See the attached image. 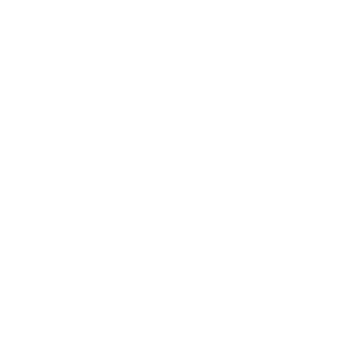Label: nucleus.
<instances>
[]
</instances>
